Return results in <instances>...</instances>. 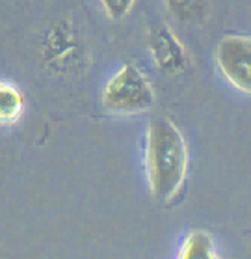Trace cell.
Returning a JSON list of instances; mask_svg holds the SVG:
<instances>
[{"instance_id":"6da1fadb","label":"cell","mask_w":251,"mask_h":259,"mask_svg":"<svg viewBox=\"0 0 251 259\" xmlns=\"http://www.w3.org/2000/svg\"><path fill=\"white\" fill-rule=\"evenodd\" d=\"M145 168L157 200L170 201L181 192L188 174V147L179 127L170 119L157 118L149 125Z\"/></svg>"},{"instance_id":"9c48e42d","label":"cell","mask_w":251,"mask_h":259,"mask_svg":"<svg viewBox=\"0 0 251 259\" xmlns=\"http://www.w3.org/2000/svg\"><path fill=\"white\" fill-rule=\"evenodd\" d=\"M170 8L177 15H181L184 19H192L197 15L201 10V0H166Z\"/></svg>"},{"instance_id":"7a4b0ae2","label":"cell","mask_w":251,"mask_h":259,"mask_svg":"<svg viewBox=\"0 0 251 259\" xmlns=\"http://www.w3.org/2000/svg\"><path fill=\"white\" fill-rule=\"evenodd\" d=\"M103 105L116 114H141L155 105V92L136 65L125 64L106 84Z\"/></svg>"},{"instance_id":"5b68a950","label":"cell","mask_w":251,"mask_h":259,"mask_svg":"<svg viewBox=\"0 0 251 259\" xmlns=\"http://www.w3.org/2000/svg\"><path fill=\"white\" fill-rule=\"evenodd\" d=\"M80 54V45L65 24L56 26L48 34L47 41H45V60L48 65H53L60 71L71 69L75 64H78Z\"/></svg>"},{"instance_id":"ba28073f","label":"cell","mask_w":251,"mask_h":259,"mask_svg":"<svg viewBox=\"0 0 251 259\" xmlns=\"http://www.w3.org/2000/svg\"><path fill=\"white\" fill-rule=\"evenodd\" d=\"M136 0H101V4L105 8L106 15L110 19H123L127 13L132 10Z\"/></svg>"},{"instance_id":"3957f363","label":"cell","mask_w":251,"mask_h":259,"mask_svg":"<svg viewBox=\"0 0 251 259\" xmlns=\"http://www.w3.org/2000/svg\"><path fill=\"white\" fill-rule=\"evenodd\" d=\"M216 65L223 78L242 94L251 95V37L227 35L218 43Z\"/></svg>"},{"instance_id":"8992f818","label":"cell","mask_w":251,"mask_h":259,"mask_svg":"<svg viewBox=\"0 0 251 259\" xmlns=\"http://www.w3.org/2000/svg\"><path fill=\"white\" fill-rule=\"evenodd\" d=\"M24 110V97L13 84L0 82V125L15 123Z\"/></svg>"},{"instance_id":"52a82bcc","label":"cell","mask_w":251,"mask_h":259,"mask_svg":"<svg viewBox=\"0 0 251 259\" xmlns=\"http://www.w3.org/2000/svg\"><path fill=\"white\" fill-rule=\"evenodd\" d=\"M179 255L184 259H212L216 257V244L212 237L205 231H193L184 239Z\"/></svg>"},{"instance_id":"277c9868","label":"cell","mask_w":251,"mask_h":259,"mask_svg":"<svg viewBox=\"0 0 251 259\" xmlns=\"http://www.w3.org/2000/svg\"><path fill=\"white\" fill-rule=\"evenodd\" d=\"M149 49H151V56L157 67L164 73L175 75L186 69V51L168 26H160L153 32L149 37Z\"/></svg>"}]
</instances>
